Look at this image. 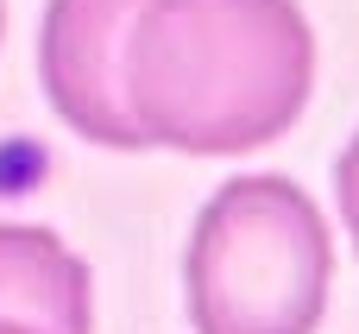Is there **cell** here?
<instances>
[{"mask_svg":"<svg viewBox=\"0 0 359 334\" xmlns=\"http://www.w3.org/2000/svg\"><path fill=\"white\" fill-rule=\"evenodd\" d=\"M316 32L297 0H145L126 38V101L145 145L252 152L297 126Z\"/></svg>","mask_w":359,"mask_h":334,"instance_id":"obj_1","label":"cell"},{"mask_svg":"<svg viewBox=\"0 0 359 334\" xmlns=\"http://www.w3.org/2000/svg\"><path fill=\"white\" fill-rule=\"evenodd\" d=\"M334 246L290 177H233L208 196L183 259L196 334H316Z\"/></svg>","mask_w":359,"mask_h":334,"instance_id":"obj_2","label":"cell"},{"mask_svg":"<svg viewBox=\"0 0 359 334\" xmlns=\"http://www.w3.org/2000/svg\"><path fill=\"white\" fill-rule=\"evenodd\" d=\"M139 13L145 0H50L38 32V76L57 120L114 152H145L126 101V38Z\"/></svg>","mask_w":359,"mask_h":334,"instance_id":"obj_3","label":"cell"},{"mask_svg":"<svg viewBox=\"0 0 359 334\" xmlns=\"http://www.w3.org/2000/svg\"><path fill=\"white\" fill-rule=\"evenodd\" d=\"M0 322H19L32 334H88V265L44 227H0Z\"/></svg>","mask_w":359,"mask_h":334,"instance_id":"obj_4","label":"cell"},{"mask_svg":"<svg viewBox=\"0 0 359 334\" xmlns=\"http://www.w3.org/2000/svg\"><path fill=\"white\" fill-rule=\"evenodd\" d=\"M334 196H341V221L353 234V253H359V133L347 139L341 164H334Z\"/></svg>","mask_w":359,"mask_h":334,"instance_id":"obj_5","label":"cell"},{"mask_svg":"<svg viewBox=\"0 0 359 334\" xmlns=\"http://www.w3.org/2000/svg\"><path fill=\"white\" fill-rule=\"evenodd\" d=\"M0 334H32V328H19V322H0Z\"/></svg>","mask_w":359,"mask_h":334,"instance_id":"obj_6","label":"cell"},{"mask_svg":"<svg viewBox=\"0 0 359 334\" xmlns=\"http://www.w3.org/2000/svg\"><path fill=\"white\" fill-rule=\"evenodd\" d=\"M0 25H6V13H0Z\"/></svg>","mask_w":359,"mask_h":334,"instance_id":"obj_7","label":"cell"}]
</instances>
